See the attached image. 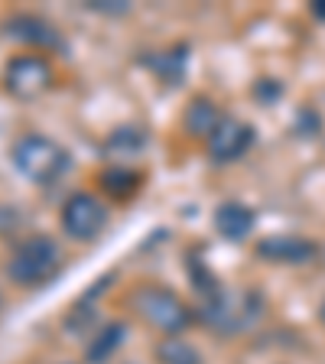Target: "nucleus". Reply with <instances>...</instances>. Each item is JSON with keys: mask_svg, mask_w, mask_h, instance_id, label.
<instances>
[{"mask_svg": "<svg viewBox=\"0 0 325 364\" xmlns=\"http://www.w3.org/2000/svg\"><path fill=\"white\" fill-rule=\"evenodd\" d=\"M283 85L277 82V78H257L254 82V88H250V95H254V101H260V105H273V101L280 98Z\"/></svg>", "mask_w": 325, "mask_h": 364, "instance_id": "6ab92c4d", "label": "nucleus"}, {"mask_svg": "<svg viewBox=\"0 0 325 364\" xmlns=\"http://www.w3.org/2000/svg\"><path fill=\"white\" fill-rule=\"evenodd\" d=\"M62 267V247L59 241H55L53 235H43V231H36V235H26L23 241L14 244V250H10L7 257V277L10 283H16V287H43V283H49L59 273Z\"/></svg>", "mask_w": 325, "mask_h": 364, "instance_id": "20e7f679", "label": "nucleus"}, {"mask_svg": "<svg viewBox=\"0 0 325 364\" xmlns=\"http://www.w3.org/2000/svg\"><path fill=\"white\" fill-rule=\"evenodd\" d=\"M85 10L101 14V16H127L134 7H130L127 0H85Z\"/></svg>", "mask_w": 325, "mask_h": 364, "instance_id": "a211bd4d", "label": "nucleus"}, {"mask_svg": "<svg viewBox=\"0 0 325 364\" xmlns=\"http://www.w3.org/2000/svg\"><path fill=\"white\" fill-rule=\"evenodd\" d=\"M146 176L137 166H121V163H107L105 169H98V189L105 192L114 202H130V198L140 196Z\"/></svg>", "mask_w": 325, "mask_h": 364, "instance_id": "f8f14e48", "label": "nucleus"}, {"mask_svg": "<svg viewBox=\"0 0 325 364\" xmlns=\"http://www.w3.org/2000/svg\"><path fill=\"white\" fill-rule=\"evenodd\" d=\"M312 16H316V20H322L325 23V0H316V4H312Z\"/></svg>", "mask_w": 325, "mask_h": 364, "instance_id": "aec40b11", "label": "nucleus"}, {"mask_svg": "<svg viewBox=\"0 0 325 364\" xmlns=\"http://www.w3.org/2000/svg\"><path fill=\"white\" fill-rule=\"evenodd\" d=\"M186 270H189V283H192V289H196L198 296H202V303L205 299H212L215 293L221 289V283H218V277L212 273V267L202 260V250H189V260H186Z\"/></svg>", "mask_w": 325, "mask_h": 364, "instance_id": "f3484780", "label": "nucleus"}, {"mask_svg": "<svg viewBox=\"0 0 325 364\" xmlns=\"http://www.w3.org/2000/svg\"><path fill=\"white\" fill-rule=\"evenodd\" d=\"M212 225H215V235L218 237H225V241H231V244H244L254 235V228H257V212H254L247 202L225 198V202L215 205Z\"/></svg>", "mask_w": 325, "mask_h": 364, "instance_id": "9b49d317", "label": "nucleus"}, {"mask_svg": "<svg viewBox=\"0 0 325 364\" xmlns=\"http://www.w3.org/2000/svg\"><path fill=\"white\" fill-rule=\"evenodd\" d=\"M53 82H55L53 59L43 53H30V49L10 55L4 72H0V85H4V91H7L14 101L43 98L46 91L53 88Z\"/></svg>", "mask_w": 325, "mask_h": 364, "instance_id": "39448f33", "label": "nucleus"}, {"mask_svg": "<svg viewBox=\"0 0 325 364\" xmlns=\"http://www.w3.org/2000/svg\"><path fill=\"white\" fill-rule=\"evenodd\" d=\"M254 254L277 267H306L319 257V244L303 235H267L254 244Z\"/></svg>", "mask_w": 325, "mask_h": 364, "instance_id": "1a4fd4ad", "label": "nucleus"}, {"mask_svg": "<svg viewBox=\"0 0 325 364\" xmlns=\"http://www.w3.org/2000/svg\"><path fill=\"white\" fill-rule=\"evenodd\" d=\"M153 358H156V364H205L202 351L189 338H182V335H169V338L156 341Z\"/></svg>", "mask_w": 325, "mask_h": 364, "instance_id": "dca6fc26", "label": "nucleus"}, {"mask_svg": "<svg viewBox=\"0 0 325 364\" xmlns=\"http://www.w3.org/2000/svg\"><path fill=\"white\" fill-rule=\"evenodd\" d=\"M59 225L72 241H95L107 228V205L95 192H72L59 208Z\"/></svg>", "mask_w": 325, "mask_h": 364, "instance_id": "423d86ee", "label": "nucleus"}, {"mask_svg": "<svg viewBox=\"0 0 325 364\" xmlns=\"http://www.w3.org/2000/svg\"><path fill=\"white\" fill-rule=\"evenodd\" d=\"M124 306H127L140 322H146L150 328L163 332L166 338L169 335L189 332L198 322V309H192L176 289L163 287V283H137L127 293Z\"/></svg>", "mask_w": 325, "mask_h": 364, "instance_id": "f257e3e1", "label": "nucleus"}, {"mask_svg": "<svg viewBox=\"0 0 325 364\" xmlns=\"http://www.w3.org/2000/svg\"><path fill=\"white\" fill-rule=\"evenodd\" d=\"M146 146V130L137 127V124H121V127H114L111 134L105 136V144H101V153H105L111 163H121L127 166V159L140 156Z\"/></svg>", "mask_w": 325, "mask_h": 364, "instance_id": "4468645a", "label": "nucleus"}, {"mask_svg": "<svg viewBox=\"0 0 325 364\" xmlns=\"http://www.w3.org/2000/svg\"><path fill=\"white\" fill-rule=\"evenodd\" d=\"M221 121H225V114H221V107L215 105L208 95L189 98L186 111H182V130H186V136H192V140H208V136L218 130Z\"/></svg>", "mask_w": 325, "mask_h": 364, "instance_id": "ddd939ff", "label": "nucleus"}, {"mask_svg": "<svg viewBox=\"0 0 325 364\" xmlns=\"http://www.w3.org/2000/svg\"><path fill=\"white\" fill-rule=\"evenodd\" d=\"M264 293L254 287H221L212 299H205L202 309H198V322H202L208 332L221 335H241L250 326H257L264 318Z\"/></svg>", "mask_w": 325, "mask_h": 364, "instance_id": "f03ea898", "label": "nucleus"}, {"mask_svg": "<svg viewBox=\"0 0 325 364\" xmlns=\"http://www.w3.org/2000/svg\"><path fill=\"white\" fill-rule=\"evenodd\" d=\"M189 43H173L166 49H156V53H140L137 55V65L146 68L156 82H163L166 88L186 82V72H189V59H192Z\"/></svg>", "mask_w": 325, "mask_h": 364, "instance_id": "9d476101", "label": "nucleus"}, {"mask_svg": "<svg viewBox=\"0 0 325 364\" xmlns=\"http://www.w3.org/2000/svg\"><path fill=\"white\" fill-rule=\"evenodd\" d=\"M10 163L33 186H55L72 169V153L59 140L33 130V134H20L10 144Z\"/></svg>", "mask_w": 325, "mask_h": 364, "instance_id": "7ed1b4c3", "label": "nucleus"}, {"mask_svg": "<svg viewBox=\"0 0 325 364\" xmlns=\"http://www.w3.org/2000/svg\"><path fill=\"white\" fill-rule=\"evenodd\" d=\"M319 322H322V326H325V299H322V303H319Z\"/></svg>", "mask_w": 325, "mask_h": 364, "instance_id": "412c9836", "label": "nucleus"}, {"mask_svg": "<svg viewBox=\"0 0 325 364\" xmlns=\"http://www.w3.org/2000/svg\"><path fill=\"white\" fill-rule=\"evenodd\" d=\"M130 335V326L121 322V318H114V322H105V326L95 332V338L88 341V348H85V361L88 364H107L117 351L124 348V341Z\"/></svg>", "mask_w": 325, "mask_h": 364, "instance_id": "2eb2a0df", "label": "nucleus"}, {"mask_svg": "<svg viewBox=\"0 0 325 364\" xmlns=\"http://www.w3.org/2000/svg\"><path fill=\"white\" fill-rule=\"evenodd\" d=\"M0 33L7 39H16L23 43L30 53H65V39H62V30L53 20H46L39 14H10L7 20L0 23Z\"/></svg>", "mask_w": 325, "mask_h": 364, "instance_id": "0eeeda50", "label": "nucleus"}, {"mask_svg": "<svg viewBox=\"0 0 325 364\" xmlns=\"http://www.w3.org/2000/svg\"><path fill=\"white\" fill-rule=\"evenodd\" d=\"M254 140H257L254 124L225 114V121L218 124V130L205 140V153H208V159H212L215 166H228V163H238V159L247 156Z\"/></svg>", "mask_w": 325, "mask_h": 364, "instance_id": "6e6552de", "label": "nucleus"}]
</instances>
